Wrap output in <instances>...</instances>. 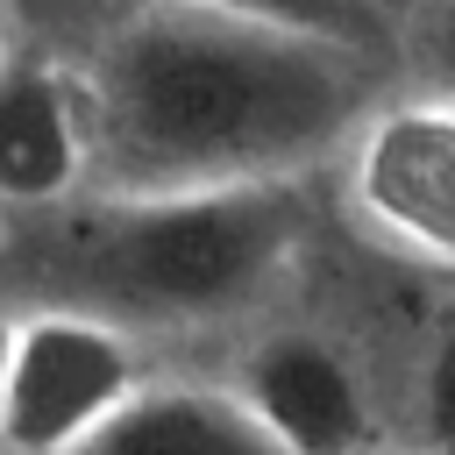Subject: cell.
Returning a JSON list of instances; mask_svg holds the SVG:
<instances>
[{
  "label": "cell",
  "mask_w": 455,
  "mask_h": 455,
  "mask_svg": "<svg viewBox=\"0 0 455 455\" xmlns=\"http://www.w3.org/2000/svg\"><path fill=\"white\" fill-rule=\"evenodd\" d=\"M71 78L107 206L284 192L398 100L391 21L277 7H128Z\"/></svg>",
  "instance_id": "obj_1"
},
{
  "label": "cell",
  "mask_w": 455,
  "mask_h": 455,
  "mask_svg": "<svg viewBox=\"0 0 455 455\" xmlns=\"http://www.w3.org/2000/svg\"><path fill=\"white\" fill-rule=\"evenodd\" d=\"M299 249V199L284 192H213L107 206L78 242V291L92 320H220L242 313Z\"/></svg>",
  "instance_id": "obj_2"
},
{
  "label": "cell",
  "mask_w": 455,
  "mask_h": 455,
  "mask_svg": "<svg viewBox=\"0 0 455 455\" xmlns=\"http://www.w3.org/2000/svg\"><path fill=\"white\" fill-rule=\"evenodd\" d=\"M135 391H142V363L114 320H92L78 306L36 313L14 327L0 448L7 455H78Z\"/></svg>",
  "instance_id": "obj_3"
},
{
  "label": "cell",
  "mask_w": 455,
  "mask_h": 455,
  "mask_svg": "<svg viewBox=\"0 0 455 455\" xmlns=\"http://www.w3.org/2000/svg\"><path fill=\"white\" fill-rule=\"evenodd\" d=\"M348 199L391 249L455 270V107L398 92L348 149Z\"/></svg>",
  "instance_id": "obj_4"
},
{
  "label": "cell",
  "mask_w": 455,
  "mask_h": 455,
  "mask_svg": "<svg viewBox=\"0 0 455 455\" xmlns=\"http://www.w3.org/2000/svg\"><path fill=\"white\" fill-rule=\"evenodd\" d=\"M235 398L284 455H384V427L334 341L284 327L242 355Z\"/></svg>",
  "instance_id": "obj_5"
},
{
  "label": "cell",
  "mask_w": 455,
  "mask_h": 455,
  "mask_svg": "<svg viewBox=\"0 0 455 455\" xmlns=\"http://www.w3.org/2000/svg\"><path fill=\"white\" fill-rule=\"evenodd\" d=\"M85 185V107L71 64L50 50H0V199L57 206Z\"/></svg>",
  "instance_id": "obj_6"
},
{
  "label": "cell",
  "mask_w": 455,
  "mask_h": 455,
  "mask_svg": "<svg viewBox=\"0 0 455 455\" xmlns=\"http://www.w3.org/2000/svg\"><path fill=\"white\" fill-rule=\"evenodd\" d=\"M78 455H284L235 391L142 384Z\"/></svg>",
  "instance_id": "obj_7"
},
{
  "label": "cell",
  "mask_w": 455,
  "mask_h": 455,
  "mask_svg": "<svg viewBox=\"0 0 455 455\" xmlns=\"http://www.w3.org/2000/svg\"><path fill=\"white\" fill-rule=\"evenodd\" d=\"M391 57H398V92L455 107V0L391 14Z\"/></svg>",
  "instance_id": "obj_8"
},
{
  "label": "cell",
  "mask_w": 455,
  "mask_h": 455,
  "mask_svg": "<svg viewBox=\"0 0 455 455\" xmlns=\"http://www.w3.org/2000/svg\"><path fill=\"white\" fill-rule=\"evenodd\" d=\"M419 419H427V448L455 455V327L434 341L427 377H419Z\"/></svg>",
  "instance_id": "obj_9"
},
{
  "label": "cell",
  "mask_w": 455,
  "mask_h": 455,
  "mask_svg": "<svg viewBox=\"0 0 455 455\" xmlns=\"http://www.w3.org/2000/svg\"><path fill=\"white\" fill-rule=\"evenodd\" d=\"M7 363H14V320H0V405H7Z\"/></svg>",
  "instance_id": "obj_10"
},
{
  "label": "cell",
  "mask_w": 455,
  "mask_h": 455,
  "mask_svg": "<svg viewBox=\"0 0 455 455\" xmlns=\"http://www.w3.org/2000/svg\"><path fill=\"white\" fill-rule=\"evenodd\" d=\"M0 50H7V21H0Z\"/></svg>",
  "instance_id": "obj_11"
}]
</instances>
